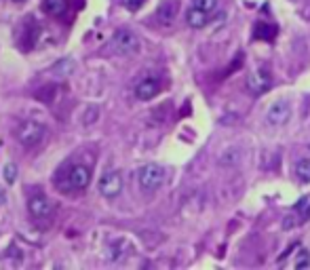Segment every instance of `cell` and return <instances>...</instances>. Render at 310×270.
<instances>
[{
  "mask_svg": "<svg viewBox=\"0 0 310 270\" xmlns=\"http://www.w3.org/2000/svg\"><path fill=\"white\" fill-rule=\"evenodd\" d=\"M49 135V131H46V127L43 123L34 121V118H26V121H19L17 127H15V137H17V141L23 146V148H36L41 146L44 137Z\"/></svg>",
  "mask_w": 310,
  "mask_h": 270,
  "instance_id": "1",
  "label": "cell"
},
{
  "mask_svg": "<svg viewBox=\"0 0 310 270\" xmlns=\"http://www.w3.org/2000/svg\"><path fill=\"white\" fill-rule=\"evenodd\" d=\"M28 209H30V216L34 218V222L41 226H49L55 218V203L43 192H34L30 196Z\"/></svg>",
  "mask_w": 310,
  "mask_h": 270,
  "instance_id": "2",
  "label": "cell"
},
{
  "mask_svg": "<svg viewBox=\"0 0 310 270\" xmlns=\"http://www.w3.org/2000/svg\"><path fill=\"white\" fill-rule=\"evenodd\" d=\"M110 49H112L116 55H135L141 49V43L135 32L131 30H116L112 41H110Z\"/></svg>",
  "mask_w": 310,
  "mask_h": 270,
  "instance_id": "3",
  "label": "cell"
},
{
  "mask_svg": "<svg viewBox=\"0 0 310 270\" xmlns=\"http://www.w3.org/2000/svg\"><path fill=\"white\" fill-rule=\"evenodd\" d=\"M163 181H165V169L161 165H144L137 171V184L141 190H146V192L158 190L163 186Z\"/></svg>",
  "mask_w": 310,
  "mask_h": 270,
  "instance_id": "4",
  "label": "cell"
},
{
  "mask_svg": "<svg viewBox=\"0 0 310 270\" xmlns=\"http://www.w3.org/2000/svg\"><path fill=\"white\" fill-rule=\"evenodd\" d=\"M89 181H91L89 167H85V165H72V167H68V171H66V190H76V192H83V190L89 186Z\"/></svg>",
  "mask_w": 310,
  "mask_h": 270,
  "instance_id": "5",
  "label": "cell"
},
{
  "mask_svg": "<svg viewBox=\"0 0 310 270\" xmlns=\"http://www.w3.org/2000/svg\"><path fill=\"white\" fill-rule=\"evenodd\" d=\"M270 87H272V74H270V70L256 68V70H251V72H249V76H247V89H249V93L262 95V93H266Z\"/></svg>",
  "mask_w": 310,
  "mask_h": 270,
  "instance_id": "6",
  "label": "cell"
},
{
  "mask_svg": "<svg viewBox=\"0 0 310 270\" xmlns=\"http://www.w3.org/2000/svg\"><path fill=\"white\" fill-rule=\"evenodd\" d=\"M99 192L106 198H116L123 192V176L118 171H106L99 180Z\"/></svg>",
  "mask_w": 310,
  "mask_h": 270,
  "instance_id": "7",
  "label": "cell"
},
{
  "mask_svg": "<svg viewBox=\"0 0 310 270\" xmlns=\"http://www.w3.org/2000/svg\"><path fill=\"white\" fill-rule=\"evenodd\" d=\"M291 118V104L287 99H279V101H274L272 106L268 108V112H266V121L268 125H274V127H281L285 125Z\"/></svg>",
  "mask_w": 310,
  "mask_h": 270,
  "instance_id": "8",
  "label": "cell"
},
{
  "mask_svg": "<svg viewBox=\"0 0 310 270\" xmlns=\"http://www.w3.org/2000/svg\"><path fill=\"white\" fill-rule=\"evenodd\" d=\"M177 13H179L177 0H163L156 9V19L161 21L163 26H171V23L177 19Z\"/></svg>",
  "mask_w": 310,
  "mask_h": 270,
  "instance_id": "9",
  "label": "cell"
},
{
  "mask_svg": "<svg viewBox=\"0 0 310 270\" xmlns=\"http://www.w3.org/2000/svg\"><path fill=\"white\" fill-rule=\"evenodd\" d=\"M158 91H161V83H158L156 78H141V81L135 85V95H137V99H141V101L154 99Z\"/></svg>",
  "mask_w": 310,
  "mask_h": 270,
  "instance_id": "10",
  "label": "cell"
},
{
  "mask_svg": "<svg viewBox=\"0 0 310 270\" xmlns=\"http://www.w3.org/2000/svg\"><path fill=\"white\" fill-rule=\"evenodd\" d=\"M241 158H243L241 148L230 146L226 150H221V154L218 156V165L220 167H226V169H232V167H236L238 163H241Z\"/></svg>",
  "mask_w": 310,
  "mask_h": 270,
  "instance_id": "11",
  "label": "cell"
},
{
  "mask_svg": "<svg viewBox=\"0 0 310 270\" xmlns=\"http://www.w3.org/2000/svg\"><path fill=\"white\" fill-rule=\"evenodd\" d=\"M186 21H188L190 28L201 30V28L207 26V21H209V15H207L205 11H198V9H194V6H190L188 13H186Z\"/></svg>",
  "mask_w": 310,
  "mask_h": 270,
  "instance_id": "12",
  "label": "cell"
},
{
  "mask_svg": "<svg viewBox=\"0 0 310 270\" xmlns=\"http://www.w3.org/2000/svg\"><path fill=\"white\" fill-rule=\"evenodd\" d=\"M43 9L51 17H63L68 13V0H44Z\"/></svg>",
  "mask_w": 310,
  "mask_h": 270,
  "instance_id": "13",
  "label": "cell"
},
{
  "mask_svg": "<svg viewBox=\"0 0 310 270\" xmlns=\"http://www.w3.org/2000/svg\"><path fill=\"white\" fill-rule=\"evenodd\" d=\"M296 176L302 181H310V158H300L296 165Z\"/></svg>",
  "mask_w": 310,
  "mask_h": 270,
  "instance_id": "14",
  "label": "cell"
},
{
  "mask_svg": "<svg viewBox=\"0 0 310 270\" xmlns=\"http://www.w3.org/2000/svg\"><path fill=\"white\" fill-rule=\"evenodd\" d=\"M192 6L198 11H205L207 15H211L218 9V0H192Z\"/></svg>",
  "mask_w": 310,
  "mask_h": 270,
  "instance_id": "15",
  "label": "cell"
},
{
  "mask_svg": "<svg viewBox=\"0 0 310 270\" xmlns=\"http://www.w3.org/2000/svg\"><path fill=\"white\" fill-rule=\"evenodd\" d=\"M293 266H296L298 270H304L310 266V251L306 249H300L298 256H296V262H293Z\"/></svg>",
  "mask_w": 310,
  "mask_h": 270,
  "instance_id": "16",
  "label": "cell"
},
{
  "mask_svg": "<svg viewBox=\"0 0 310 270\" xmlns=\"http://www.w3.org/2000/svg\"><path fill=\"white\" fill-rule=\"evenodd\" d=\"M274 28L272 26H266V23H258L256 26V34L260 36V38H266V41H270V38L274 36Z\"/></svg>",
  "mask_w": 310,
  "mask_h": 270,
  "instance_id": "17",
  "label": "cell"
},
{
  "mask_svg": "<svg viewBox=\"0 0 310 270\" xmlns=\"http://www.w3.org/2000/svg\"><path fill=\"white\" fill-rule=\"evenodd\" d=\"M298 211H300V222H308L310 220V203L308 201H300L298 203Z\"/></svg>",
  "mask_w": 310,
  "mask_h": 270,
  "instance_id": "18",
  "label": "cell"
},
{
  "mask_svg": "<svg viewBox=\"0 0 310 270\" xmlns=\"http://www.w3.org/2000/svg\"><path fill=\"white\" fill-rule=\"evenodd\" d=\"M15 178H17V167H15L13 163H9L4 167V181L6 184H13Z\"/></svg>",
  "mask_w": 310,
  "mask_h": 270,
  "instance_id": "19",
  "label": "cell"
},
{
  "mask_svg": "<svg viewBox=\"0 0 310 270\" xmlns=\"http://www.w3.org/2000/svg\"><path fill=\"white\" fill-rule=\"evenodd\" d=\"M121 2H123V6L127 11H139L146 0H121Z\"/></svg>",
  "mask_w": 310,
  "mask_h": 270,
  "instance_id": "20",
  "label": "cell"
},
{
  "mask_svg": "<svg viewBox=\"0 0 310 270\" xmlns=\"http://www.w3.org/2000/svg\"><path fill=\"white\" fill-rule=\"evenodd\" d=\"M296 224H298L296 218H293V216H287V218L283 220V230H289V228H293Z\"/></svg>",
  "mask_w": 310,
  "mask_h": 270,
  "instance_id": "21",
  "label": "cell"
},
{
  "mask_svg": "<svg viewBox=\"0 0 310 270\" xmlns=\"http://www.w3.org/2000/svg\"><path fill=\"white\" fill-rule=\"evenodd\" d=\"M15 2H23V0H15Z\"/></svg>",
  "mask_w": 310,
  "mask_h": 270,
  "instance_id": "22",
  "label": "cell"
}]
</instances>
